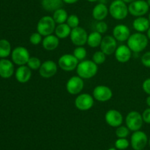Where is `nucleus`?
Segmentation results:
<instances>
[{
	"label": "nucleus",
	"instance_id": "1",
	"mask_svg": "<svg viewBox=\"0 0 150 150\" xmlns=\"http://www.w3.org/2000/svg\"><path fill=\"white\" fill-rule=\"evenodd\" d=\"M149 43V39L146 35L142 32H136L130 35L127 40V46L132 52L140 53L146 49Z\"/></svg>",
	"mask_w": 150,
	"mask_h": 150
},
{
	"label": "nucleus",
	"instance_id": "2",
	"mask_svg": "<svg viewBox=\"0 0 150 150\" xmlns=\"http://www.w3.org/2000/svg\"><path fill=\"white\" fill-rule=\"evenodd\" d=\"M98 67L92 60L86 59L81 61L76 67L78 76L83 79H89L93 78L98 73Z\"/></svg>",
	"mask_w": 150,
	"mask_h": 150
},
{
	"label": "nucleus",
	"instance_id": "3",
	"mask_svg": "<svg viewBox=\"0 0 150 150\" xmlns=\"http://www.w3.org/2000/svg\"><path fill=\"white\" fill-rule=\"evenodd\" d=\"M109 14L116 20H123L128 15V7L122 0H114L110 4L108 8Z\"/></svg>",
	"mask_w": 150,
	"mask_h": 150
},
{
	"label": "nucleus",
	"instance_id": "4",
	"mask_svg": "<svg viewBox=\"0 0 150 150\" xmlns=\"http://www.w3.org/2000/svg\"><path fill=\"white\" fill-rule=\"evenodd\" d=\"M56 22L53 17L49 16H44L40 18L37 24V31L42 36H48L52 35L55 31Z\"/></svg>",
	"mask_w": 150,
	"mask_h": 150
},
{
	"label": "nucleus",
	"instance_id": "5",
	"mask_svg": "<svg viewBox=\"0 0 150 150\" xmlns=\"http://www.w3.org/2000/svg\"><path fill=\"white\" fill-rule=\"evenodd\" d=\"M126 126L131 131H137L141 130L144 124L142 114L139 111H132L127 114L125 118Z\"/></svg>",
	"mask_w": 150,
	"mask_h": 150
},
{
	"label": "nucleus",
	"instance_id": "6",
	"mask_svg": "<svg viewBox=\"0 0 150 150\" xmlns=\"http://www.w3.org/2000/svg\"><path fill=\"white\" fill-rule=\"evenodd\" d=\"M11 58L13 62L17 65H26L30 58V55L27 48L23 46H18L12 51Z\"/></svg>",
	"mask_w": 150,
	"mask_h": 150
},
{
	"label": "nucleus",
	"instance_id": "7",
	"mask_svg": "<svg viewBox=\"0 0 150 150\" xmlns=\"http://www.w3.org/2000/svg\"><path fill=\"white\" fill-rule=\"evenodd\" d=\"M79 61L73 54H63L58 60V65L64 71L70 72L76 70Z\"/></svg>",
	"mask_w": 150,
	"mask_h": 150
},
{
	"label": "nucleus",
	"instance_id": "8",
	"mask_svg": "<svg viewBox=\"0 0 150 150\" xmlns=\"http://www.w3.org/2000/svg\"><path fill=\"white\" fill-rule=\"evenodd\" d=\"M149 6L145 0H136L128 6V11L130 15L135 17L144 16L149 12Z\"/></svg>",
	"mask_w": 150,
	"mask_h": 150
},
{
	"label": "nucleus",
	"instance_id": "9",
	"mask_svg": "<svg viewBox=\"0 0 150 150\" xmlns=\"http://www.w3.org/2000/svg\"><path fill=\"white\" fill-rule=\"evenodd\" d=\"M149 142L146 133L142 130L134 131L130 139V144L134 150H143Z\"/></svg>",
	"mask_w": 150,
	"mask_h": 150
},
{
	"label": "nucleus",
	"instance_id": "10",
	"mask_svg": "<svg viewBox=\"0 0 150 150\" xmlns=\"http://www.w3.org/2000/svg\"><path fill=\"white\" fill-rule=\"evenodd\" d=\"M84 87V82L82 78L79 76H72L66 83L67 92L72 95H79Z\"/></svg>",
	"mask_w": 150,
	"mask_h": 150
},
{
	"label": "nucleus",
	"instance_id": "11",
	"mask_svg": "<svg viewBox=\"0 0 150 150\" xmlns=\"http://www.w3.org/2000/svg\"><path fill=\"white\" fill-rule=\"evenodd\" d=\"M94 100L93 96L89 94L80 93L75 100V105L79 111H88L93 107Z\"/></svg>",
	"mask_w": 150,
	"mask_h": 150
},
{
	"label": "nucleus",
	"instance_id": "12",
	"mask_svg": "<svg viewBox=\"0 0 150 150\" xmlns=\"http://www.w3.org/2000/svg\"><path fill=\"white\" fill-rule=\"evenodd\" d=\"M70 40L76 46H83L87 42L88 35L86 31L81 26L72 29L70 35Z\"/></svg>",
	"mask_w": 150,
	"mask_h": 150
},
{
	"label": "nucleus",
	"instance_id": "13",
	"mask_svg": "<svg viewBox=\"0 0 150 150\" xmlns=\"http://www.w3.org/2000/svg\"><path fill=\"white\" fill-rule=\"evenodd\" d=\"M92 96L94 99L99 102H107L112 98L113 92L108 86L98 85L94 89Z\"/></svg>",
	"mask_w": 150,
	"mask_h": 150
},
{
	"label": "nucleus",
	"instance_id": "14",
	"mask_svg": "<svg viewBox=\"0 0 150 150\" xmlns=\"http://www.w3.org/2000/svg\"><path fill=\"white\" fill-rule=\"evenodd\" d=\"M57 64L52 60H46L43 62L39 69L40 76L44 79H50L57 73Z\"/></svg>",
	"mask_w": 150,
	"mask_h": 150
},
{
	"label": "nucleus",
	"instance_id": "15",
	"mask_svg": "<svg viewBox=\"0 0 150 150\" xmlns=\"http://www.w3.org/2000/svg\"><path fill=\"white\" fill-rule=\"evenodd\" d=\"M100 51H102L105 55H111L114 54L117 48V40L111 35H106L103 37L101 41Z\"/></svg>",
	"mask_w": 150,
	"mask_h": 150
},
{
	"label": "nucleus",
	"instance_id": "16",
	"mask_svg": "<svg viewBox=\"0 0 150 150\" xmlns=\"http://www.w3.org/2000/svg\"><path fill=\"white\" fill-rule=\"evenodd\" d=\"M105 120L107 124L113 127H117L122 125L123 122V116L116 109H110L105 115Z\"/></svg>",
	"mask_w": 150,
	"mask_h": 150
},
{
	"label": "nucleus",
	"instance_id": "17",
	"mask_svg": "<svg viewBox=\"0 0 150 150\" xmlns=\"http://www.w3.org/2000/svg\"><path fill=\"white\" fill-rule=\"evenodd\" d=\"M113 37L120 42H125L130 36V30L126 25L118 24L113 29Z\"/></svg>",
	"mask_w": 150,
	"mask_h": 150
},
{
	"label": "nucleus",
	"instance_id": "18",
	"mask_svg": "<svg viewBox=\"0 0 150 150\" xmlns=\"http://www.w3.org/2000/svg\"><path fill=\"white\" fill-rule=\"evenodd\" d=\"M115 58L119 62L126 63L132 57V51L127 45H120L117 46L114 52Z\"/></svg>",
	"mask_w": 150,
	"mask_h": 150
},
{
	"label": "nucleus",
	"instance_id": "19",
	"mask_svg": "<svg viewBox=\"0 0 150 150\" xmlns=\"http://www.w3.org/2000/svg\"><path fill=\"white\" fill-rule=\"evenodd\" d=\"M15 76L19 83H27L32 77V70L27 65L19 66L15 73Z\"/></svg>",
	"mask_w": 150,
	"mask_h": 150
},
{
	"label": "nucleus",
	"instance_id": "20",
	"mask_svg": "<svg viewBox=\"0 0 150 150\" xmlns=\"http://www.w3.org/2000/svg\"><path fill=\"white\" fill-rule=\"evenodd\" d=\"M14 73L13 62L7 59L0 60V76L3 79H9Z\"/></svg>",
	"mask_w": 150,
	"mask_h": 150
},
{
	"label": "nucleus",
	"instance_id": "21",
	"mask_svg": "<svg viewBox=\"0 0 150 150\" xmlns=\"http://www.w3.org/2000/svg\"><path fill=\"white\" fill-rule=\"evenodd\" d=\"M109 10L104 3H98L92 10V17L95 20L100 21H103L108 16Z\"/></svg>",
	"mask_w": 150,
	"mask_h": 150
},
{
	"label": "nucleus",
	"instance_id": "22",
	"mask_svg": "<svg viewBox=\"0 0 150 150\" xmlns=\"http://www.w3.org/2000/svg\"><path fill=\"white\" fill-rule=\"evenodd\" d=\"M59 45V39L55 35H48L42 39V47L44 49L48 51H52L57 49Z\"/></svg>",
	"mask_w": 150,
	"mask_h": 150
},
{
	"label": "nucleus",
	"instance_id": "23",
	"mask_svg": "<svg viewBox=\"0 0 150 150\" xmlns=\"http://www.w3.org/2000/svg\"><path fill=\"white\" fill-rule=\"evenodd\" d=\"M133 27L137 32H146L148 29L150 27V21L149 18L144 17V16H140L136 17L133 21Z\"/></svg>",
	"mask_w": 150,
	"mask_h": 150
},
{
	"label": "nucleus",
	"instance_id": "24",
	"mask_svg": "<svg viewBox=\"0 0 150 150\" xmlns=\"http://www.w3.org/2000/svg\"><path fill=\"white\" fill-rule=\"evenodd\" d=\"M63 0H42L41 5L45 10L48 12H54L57 9L61 8L63 4Z\"/></svg>",
	"mask_w": 150,
	"mask_h": 150
},
{
	"label": "nucleus",
	"instance_id": "25",
	"mask_svg": "<svg viewBox=\"0 0 150 150\" xmlns=\"http://www.w3.org/2000/svg\"><path fill=\"white\" fill-rule=\"evenodd\" d=\"M72 29L67 25V23H60L55 28L54 33L59 39H65L70 36Z\"/></svg>",
	"mask_w": 150,
	"mask_h": 150
},
{
	"label": "nucleus",
	"instance_id": "26",
	"mask_svg": "<svg viewBox=\"0 0 150 150\" xmlns=\"http://www.w3.org/2000/svg\"><path fill=\"white\" fill-rule=\"evenodd\" d=\"M103 37L102 34L99 33V32H92L90 34L88 35V38H87V42L90 48H98L100 45L101 41H102Z\"/></svg>",
	"mask_w": 150,
	"mask_h": 150
},
{
	"label": "nucleus",
	"instance_id": "27",
	"mask_svg": "<svg viewBox=\"0 0 150 150\" xmlns=\"http://www.w3.org/2000/svg\"><path fill=\"white\" fill-rule=\"evenodd\" d=\"M52 17L56 23L60 24V23H66L67 18H68V14L64 9L61 7V8L57 9V10L54 12Z\"/></svg>",
	"mask_w": 150,
	"mask_h": 150
},
{
	"label": "nucleus",
	"instance_id": "28",
	"mask_svg": "<svg viewBox=\"0 0 150 150\" xmlns=\"http://www.w3.org/2000/svg\"><path fill=\"white\" fill-rule=\"evenodd\" d=\"M12 53L11 45L5 39L0 40V58L5 59Z\"/></svg>",
	"mask_w": 150,
	"mask_h": 150
},
{
	"label": "nucleus",
	"instance_id": "29",
	"mask_svg": "<svg viewBox=\"0 0 150 150\" xmlns=\"http://www.w3.org/2000/svg\"><path fill=\"white\" fill-rule=\"evenodd\" d=\"M73 54L79 61H83L86 57L87 51L83 46H76V48L73 50Z\"/></svg>",
	"mask_w": 150,
	"mask_h": 150
},
{
	"label": "nucleus",
	"instance_id": "30",
	"mask_svg": "<svg viewBox=\"0 0 150 150\" xmlns=\"http://www.w3.org/2000/svg\"><path fill=\"white\" fill-rule=\"evenodd\" d=\"M41 64H42L41 60L38 57H32L29 59L26 65L32 70H39Z\"/></svg>",
	"mask_w": 150,
	"mask_h": 150
},
{
	"label": "nucleus",
	"instance_id": "31",
	"mask_svg": "<svg viewBox=\"0 0 150 150\" xmlns=\"http://www.w3.org/2000/svg\"><path fill=\"white\" fill-rule=\"evenodd\" d=\"M105 56L106 55L102 51H95L92 56V61L96 63L98 65H100L105 62V59H106Z\"/></svg>",
	"mask_w": 150,
	"mask_h": 150
},
{
	"label": "nucleus",
	"instance_id": "32",
	"mask_svg": "<svg viewBox=\"0 0 150 150\" xmlns=\"http://www.w3.org/2000/svg\"><path fill=\"white\" fill-rule=\"evenodd\" d=\"M66 23H67V25L71 29H74V28L79 26L80 20H79V18L78 17V16H76L75 14H72L68 16V18H67Z\"/></svg>",
	"mask_w": 150,
	"mask_h": 150
},
{
	"label": "nucleus",
	"instance_id": "33",
	"mask_svg": "<svg viewBox=\"0 0 150 150\" xmlns=\"http://www.w3.org/2000/svg\"><path fill=\"white\" fill-rule=\"evenodd\" d=\"M115 133L118 138H127L130 134V130L127 126L120 125L117 127Z\"/></svg>",
	"mask_w": 150,
	"mask_h": 150
},
{
	"label": "nucleus",
	"instance_id": "34",
	"mask_svg": "<svg viewBox=\"0 0 150 150\" xmlns=\"http://www.w3.org/2000/svg\"><path fill=\"white\" fill-rule=\"evenodd\" d=\"M130 143L126 138H119L115 142V147L117 149L125 150L128 147Z\"/></svg>",
	"mask_w": 150,
	"mask_h": 150
},
{
	"label": "nucleus",
	"instance_id": "35",
	"mask_svg": "<svg viewBox=\"0 0 150 150\" xmlns=\"http://www.w3.org/2000/svg\"><path fill=\"white\" fill-rule=\"evenodd\" d=\"M42 35L39 33V32H34L29 37V42L31 44L34 45H39L40 42H42Z\"/></svg>",
	"mask_w": 150,
	"mask_h": 150
},
{
	"label": "nucleus",
	"instance_id": "36",
	"mask_svg": "<svg viewBox=\"0 0 150 150\" xmlns=\"http://www.w3.org/2000/svg\"><path fill=\"white\" fill-rule=\"evenodd\" d=\"M108 24L104 21H98L95 25V31L100 34H105L108 31Z\"/></svg>",
	"mask_w": 150,
	"mask_h": 150
},
{
	"label": "nucleus",
	"instance_id": "37",
	"mask_svg": "<svg viewBox=\"0 0 150 150\" xmlns=\"http://www.w3.org/2000/svg\"><path fill=\"white\" fill-rule=\"evenodd\" d=\"M141 61H142V64L144 67L150 68V51L144 53L142 55V58H141Z\"/></svg>",
	"mask_w": 150,
	"mask_h": 150
},
{
	"label": "nucleus",
	"instance_id": "38",
	"mask_svg": "<svg viewBox=\"0 0 150 150\" xmlns=\"http://www.w3.org/2000/svg\"><path fill=\"white\" fill-rule=\"evenodd\" d=\"M142 89L145 93L150 95V78H148L144 81L142 83Z\"/></svg>",
	"mask_w": 150,
	"mask_h": 150
},
{
	"label": "nucleus",
	"instance_id": "39",
	"mask_svg": "<svg viewBox=\"0 0 150 150\" xmlns=\"http://www.w3.org/2000/svg\"><path fill=\"white\" fill-rule=\"evenodd\" d=\"M142 117H143L144 122L146 124H150V108L148 107L142 113Z\"/></svg>",
	"mask_w": 150,
	"mask_h": 150
},
{
	"label": "nucleus",
	"instance_id": "40",
	"mask_svg": "<svg viewBox=\"0 0 150 150\" xmlns=\"http://www.w3.org/2000/svg\"><path fill=\"white\" fill-rule=\"evenodd\" d=\"M79 0H63L64 3H66V4H73L76 3Z\"/></svg>",
	"mask_w": 150,
	"mask_h": 150
},
{
	"label": "nucleus",
	"instance_id": "41",
	"mask_svg": "<svg viewBox=\"0 0 150 150\" xmlns=\"http://www.w3.org/2000/svg\"><path fill=\"white\" fill-rule=\"evenodd\" d=\"M146 105H147V106L149 107V108H150V95H149V96L146 98Z\"/></svg>",
	"mask_w": 150,
	"mask_h": 150
},
{
	"label": "nucleus",
	"instance_id": "42",
	"mask_svg": "<svg viewBox=\"0 0 150 150\" xmlns=\"http://www.w3.org/2000/svg\"><path fill=\"white\" fill-rule=\"evenodd\" d=\"M146 37L148 38V39H149V40H150V27L148 29V30L146 31Z\"/></svg>",
	"mask_w": 150,
	"mask_h": 150
},
{
	"label": "nucleus",
	"instance_id": "43",
	"mask_svg": "<svg viewBox=\"0 0 150 150\" xmlns=\"http://www.w3.org/2000/svg\"><path fill=\"white\" fill-rule=\"evenodd\" d=\"M122 1H124L126 4H130V3L133 2V1H136V0H122Z\"/></svg>",
	"mask_w": 150,
	"mask_h": 150
},
{
	"label": "nucleus",
	"instance_id": "44",
	"mask_svg": "<svg viewBox=\"0 0 150 150\" xmlns=\"http://www.w3.org/2000/svg\"><path fill=\"white\" fill-rule=\"evenodd\" d=\"M88 1H89V2H95V1H98V0H87Z\"/></svg>",
	"mask_w": 150,
	"mask_h": 150
},
{
	"label": "nucleus",
	"instance_id": "45",
	"mask_svg": "<svg viewBox=\"0 0 150 150\" xmlns=\"http://www.w3.org/2000/svg\"><path fill=\"white\" fill-rule=\"evenodd\" d=\"M146 2H147V4H149V6L150 7V0H146Z\"/></svg>",
	"mask_w": 150,
	"mask_h": 150
},
{
	"label": "nucleus",
	"instance_id": "46",
	"mask_svg": "<svg viewBox=\"0 0 150 150\" xmlns=\"http://www.w3.org/2000/svg\"><path fill=\"white\" fill-rule=\"evenodd\" d=\"M108 150H117L115 148H111V149H108Z\"/></svg>",
	"mask_w": 150,
	"mask_h": 150
},
{
	"label": "nucleus",
	"instance_id": "47",
	"mask_svg": "<svg viewBox=\"0 0 150 150\" xmlns=\"http://www.w3.org/2000/svg\"><path fill=\"white\" fill-rule=\"evenodd\" d=\"M148 18H149V21H150V12H149V17H148Z\"/></svg>",
	"mask_w": 150,
	"mask_h": 150
},
{
	"label": "nucleus",
	"instance_id": "48",
	"mask_svg": "<svg viewBox=\"0 0 150 150\" xmlns=\"http://www.w3.org/2000/svg\"><path fill=\"white\" fill-rule=\"evenodd\" d=\"M148 143H149V146H150V138H149V142H148Z\"/></svg>",
	"mask_w": 150,
	"mask_h": 150
}]
</instances>
